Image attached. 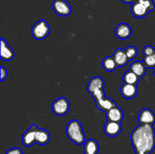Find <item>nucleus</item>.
Returning a JSON list of instances; mask_svg holds the SVG:
<instances>
[{
	"mask_svg": "<svg viewBox=\"0 0 155 154\" xmlns=\"http://www.w3.org/2000/svg\"><path fill=\"white\" fill-rule=\"evenodd\" d=\"M131 143L136 154H150L155 148V131L153 125H138L131 133Z\"/></svg>",
	"mask_w": 155,
	"mask_h": 154,
	"instance_id": "1",
	"label": "nucleus"
},
{
	"mask_svg": "<svg viewBox=\"0 0 155 154\" xmlns=\"http://www.w3.org/2000/svg\"><path fill=\"white\" fill-rule=\"evenodd\" d=\"M104 81L99 76H95L91 79L88 84V91L95 99L97 108L102 111H108L112 107L117 105L114 101L107 98L104 91Z\"/></svg>",
	"mask_w": 155,
	"mask_h": 154,
	"instance_id": "2",
	"label": "nucleus"
},
{
	"mask_svg": "<svg viewBox=\"0 0 155 154\" xmlns=\"http://www.w3.org/2000/svg\"><path fill=\"white\" fill-rule=\"evenodd\" d=\"M66 134L68 138L77 145L84 144L86 135L83 131L81 123L77 120H72L66 127Z\"/></svg>",
	"mask_w": 155,
	"mask_h": 154,
	"instance_id": "3",
	"label": "nucleus"
},
{
	"mask_svg": "<svg viewBox=\"0 0 155 154\" xmlns=\"http://www.w3.org/2000/svg\"><path fill=\"white\" fill-rule=\"evenodd\" d=\"M154 9L153 0H136L132 4L131 12L137 18H143Z\"/></svg>",
	"mask_w": 155,
	"mask_h": 154,
	"instance_id": "4",
	"label": "nucleus"
},
{
	"mask_svg": "<svg viewBox=\"0 0 155 154\" xmlns=\"http://www.w3.org/2000/svg\"><path fill=\"white\" fill-rule=\"evenodd\" d=\"M50 26L45 20H40L32 27V35L34 39L42 40L48 36L50 33Z\"/></svg>",
	"mask_w": 155,
	"mask_h": 154,
	"instance_id": "5",
	"label": "nucleus"
},
{
	"mask_svg": "<svg viewBox=\"0 0 155 154\" xmlns=\"http://www.w3.org/2000/svg\"><path fill=\"white\" fill-rule=\"evenodd\" d=\"M53 113L59 116L66 115L69 112L70 103L67 98H59L56 99L51 105Z\"/></svg>",
	"mask_w": 155,
	"mask_h": 154,
	"instance_id": "6",
	"label": "nucleus"
},
{
	"mask_svg": "<svg viewBox=\"0 0 155 154\" xmlns=\"http://www.w3.org/2000/svg\"><path fill=\"white\" fill-rule=\"evenodd\" d=\"M52 8L56 14L62 17L69 16L72 12L71 5L66 0H54Z\"/></svg>",
	"mask_w": 155,
	"mask_h": 154,
	"instance_id": "7",
	"label": "nucleus"
},
{
	"mask_svg": "<svg viewBox=\"0 0 155 154\" xmlns=\"http://www.w3.org/2000/svg\"><path fill=\"white\" fill-rule=\"evenodd\" d=\"M122 131V125L121 122L109 121L106 122L104 127V131L106 135L109 137H115L120 134Z\"/></svg>",
	"mask_w": 155,
	"mask_h": 154,
	"instance_id": "8",
	"label": "nucleus"
},
{
	"mask_svg": "<svg viewBox=\"0 0 155 154\" xmlns=\"http://www.w3.org/2000/svg\"><path fill=\"white\" fill-rule=\"evenodd\" d=\"M138 121L142 125H153L155 122V113L148 108L143 109L139 113Z\"/></svg>",
	"mask_w": 155,
	"mask_h": 154,
	"instance_id": "9",
	"label": "nucleus"
},
{
	"mask_svg": "<svg viewBox=\"0 0 155 154\" xmlns=\"http://www.w3.org/2000/svg\"><path fill=\"white\" fill-rule=\"evenodd\" d=\"M37 125L32 124L30 128L24 133L22 136V143L25 146H30L36 143V128Z\"/></svg>",
	"mask_w": 155,
	"mask_h": 154,
	"instance_id": "10",
	"label": "nucleus"
},
{
	"mask_svg": "<svg viewBox=\"0 0 155 154\" xmlns=\"http://www.w3.org/2000/svg\"><path fill=\"white\" fill-rule=\"evenodd\" d=\"M120 93L121 95L126 99H132L137 95V85L124 83L120 88Z\"/></svg>",
	"mask_w": 155,
	"mask_h": 154,
	"instance_id": "11",
	"label": "nucleus"
},
{
	"mask_svg": "<svg viewBox=\"0 0 155 154\" xmlns=\"http://www.w3.org/2000/svg\"><path fill=\"white\" fill-rule=\"evenodd\" d=\"M106 116L107 120L113 121V122H121L124 119V114L123 110L118 106L112 107L110 110L106 112Z\"/></svg>",
	"mask_w": 155,
	"mask_h": 154,
	"instance_id": "12",
	"label": "nucleus"
},
{
	"mask_svg": "<svg viewBox=\"0 0 155 154\" xmlns=\"http://www.w3.org/2000/svg\"><path fill=\"white\" fill-rule=\"evenodd\" d=\"M15 57V52L4 39H1V59L5 61H10Z\"/></svg>",
	"mask_w": 155,
	"mask_h": 154,
	"instance_id": "13",
	"label": "nucleus"
},
{
	"mask_svg": "<svg viewBox=\"0 0 155 154\" xmlns=\"http://www.w3.org/2000/svg\"><path fill=\"white\" fill-rule=\"evenodd\" d=\"M117 37L120 39H127L131 36L132 29L129 24H120L115 29Z\"/></svg>",
	"mask_w": 155,
	"mask_h": 154,
	"instance_id": "14",
	"label": "nucleus"
},
{
	"mask_svg": "<svg viewBox=\"0 0 155 154\" xmlns=\"http://www.w3.org/2000/svg\"><path fill=\"white\" fill-rule=\"evenodd\" d=\"M36 143L39 145H45L49 142L50 134L46 130L39 128V127L36 126Z\"/></svg>",
	"mask_w": 155,
	"mask_h": 154,
	"instance_id": "15",
	"label": "nucleus"
},
{
	"mask_svg": "<svg viewBox=\"0 0 155 154\" xmlns=\"http://www.w3.org/2000/svg\"><path fill=\"white\" fill-rule=\"evenodd\" d=\"M113 57L118 66H126L128 63V62L130 61L125 50L121 49V48H117L114 51L113 54Z\"/></svg>",
	"mask_w": 155,
	"mask_h": 154,
	"instance_id": "16",
	"label": "nucleus"
},
{
	"mask_svg": "<svg viewBox=\"0 0 155 154\" xmlns=\"http://www.w3.org/2000/svg\"><path fill=\"white\" fill-rule=\"evenodd\" d=\"M98 152H99V145L96 140L94 139L86 140L83 144L84 154H98Z\"/></svg>",
	"mask_w": 155,
	"mask_h": 154,
	"instance_id": "17",
	"label": "nucleus"
},
{
	"mask_svg": "<svg viewBox=\"0 0 155 154\" xmlns=\"http://www.w3.org/2000/svg\"><path fill=\"white\" fill-rule=\"evenodd\" d=\"M146 69L147 67L145 66V63H143V61H135L130 65V70L133 71L135 74L138 75L139 78H142V76H144V75L146 72Z\"/></svg>",
	"mask_w": 155,
	"mask_h": 154,
	"instance_id": "18",
	"label": "nucleus"
},
{
	"mask_svg": "<svg viewBox=\"0 0 155 154\" xmlns=\"http://www.w3.org/2000/svg\"><path fill=\"white\" fill-rule=\"evenodd\" d=\"M102 66L104 69L107 72H114L118 67L116 61L114 59L113 56L110 57H106L105 58L103 59L102 61Z\"/></svg>",
	"mask_w": 155,
	"mask_h": 154,
	"instance_id": "19",
	"label": "nucleus"
},
{
	"mask_svg": "<svg viewBox=\"0 0 155 154\" xmlns=\"http://www.w3.org/2000/svg\"><path fill=\"white\" fill-rule=\"evenodd\" d=\"M139 79H140V78L130 69L127 71L123 75V80L126 84H132L137 85V83L139 82Z\"/></svg>",
	"mask_w": 155,
	"mask_h": 154,
	"instance_id": "20",
	"label": "nucleus"
},
{
	"mask_svg": "<svg viewBox=\"0 0 155 154\" xmlns=\"http://www.w3.org/2000/svg\"><path fill=\"white\" fill-rule=\"evenodd\" d=\"M143 63L147 68H155V54L150 56H144Z\"/></svg>",
	"mask_w": 155,
	"mask_h": 154,
	"instance_id": "21",
	"label": "nucleus"
},
{
	"mask_svg": "<svg viewBox=\"0 0 155 154\" xmlns=\"http://www.w3.org/2000/svg\"><path fill=\"white\" fill-rule=\"evenodd\" d=\"M126 53L127 54L129 60H132L137 56L138 49L135 46H129L125 49Z\"/></svg>",
	"mask_w": 155,
	"mask_h": 154,
	"instance_id": "22",
	"label": "nucleus"
},
{
	"mask_svg": "<svg viewBox=\"0 0 155 154\" xmlns=\"http://www.w3.org/2000/svg\"><path fill=\"white\" fill-rule=\"evenodd\" d=\"M155 54V49L151 45H147L143 49L144 56H150Z\"/></svg>",
	"mask_w": 155,
	"mask_h": 154,
	"instance_id": "23",
	"label": "nucleus"
},
{
	"mask_svg": "<svg viewBox=\"0 0 155 154\" xmlns=\"http://www.w3.org/2000/svg\"><path fill=\"white\" fill-rule=\"evenodd\" d=\"M5 154H24L23 153L22 150H21L20 148L18 147H14L9 149L7 152H5Z\"/></svg>",
	"mask_w": 155,
	"mask_h": 154,
	"instance_id": "24",
	"label": "nucleus"
},
{
	"mask_svg": "<svg viewBox=\"0 0 155 154\" xmlns=\"http://www.w3.org/2000/svg\"><path fill=\"white\" fill-rule=\"evenodd\" d=\"M7 75H8L7 69H6V68H5L4 66H1V78H0V80H1L2 82L4 81V80L7 78Z\"/></svg>",
	"mask_w": 155,
	"mask_h": 154,
	"instance_id": "25",
	"label": "nucleus"
},
{
	"mask_svg": "<svg viewBox=\"0 0 155 154\" xmlns=\"http://www.w3.org/2000/svg\"><path fill=\"white\" fill-rule=\"evenodd\" d=\"M123 2L127 3V4H133V2H136V0H121Z\"/></svg>",
	"mask_w": 155,
	"mask_h": 154,
	"instance_id": "26",
	"label": "nucleus"
},
{
	"mask_svg": "<svg viewBox=\"0 0 155 154\" xmlns=\"http://www.w3.org/2000/svg\"><path fill=\"white\" fill-rule=\"evenodd\" d=\"M154 77H155V68H154Z\"/></svg>",
	"mask_w": 155,
	"mask_h": 154,
	"instance_id": "27",
	"label": "nucleus"
}]
</instances>
